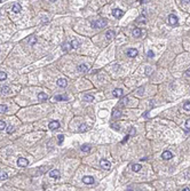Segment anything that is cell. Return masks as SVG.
Returning <instances> with one entry per match:
<instances>
[{
	"instance_id": "cell-1",
	"label": "cell",
	"mask_w": 190,
	"mask_h": 191,
	"mask_svg": "<svg viewBox=\"0 0 190 191\" xmlns=\"http://www.w3.org/2000/svg\"><path fill=\"white\" fill-rule=\"evenodd\" d=\"M107 24H108L107 19H97L95 22H92L90 25H92V28H94V29H101V28H104Z\"/></svg>"
},
{
	"instance_id": "cell-2",
	"label": "cell",
	"mask_w": 190,
	"mask_h": 191,
	"mask_svg": "<svg viewBox=\"0 0 190 191\" xmlns=\"http://www.w3.org/2000/svg\"><path fill=\"white\" fill-rule=\"evenodd\" d=\"M167 22H168V24H170V25L175 26V25H178V24H179V19H178L176 15H174V14H171V15L168 16Z\"/></svg>"
},
{
	"instance_id": "cell-3",
	"label": "cell",
	"mask_w": 190,
	"mask_h": 191,
	"mask_svg": "<svg viewBox=\"0 0 190 191\" xmlns=\"http://www.w3.org/2000/svg\"><path fill=\"white\" fill-rule=\"evenodd\" d=\"M29 165V160L26 159V158H19L17 159V166L19 167H26V166Z\"/></svg>"
},
{
	"instance_id": "cell-4",
	"label": "cell",
	"mask_w": 190,
	"mask_h": 191,
	"mask_svg": "<svg viewBox=\"0 0 190 191\" xmlns=\"http://www.w3.org/2000/svg\"><path fill=\"white\" fill-rule=\"evenodd\" d=\"M100 166L103 169H110V167H111V164H110V161L105 160V159H101V160H100Z\"/></svg>"
},
{
	"instance_id": "cell-5",
	"label": "cell",
	"mask_w": 190,
	"mask_h": 191,
	"mask_svg": "<svg viewBox=\"0 0 190 191\" xmlns=\"http://www.w3.org/2000/svg\"><path fill=\"white\" fill-rule=\"evenodd\" d=\"M81 181H82V183L88 184V185H90V184H94V182H95L93 176H84Z\"/></svg>"
},
{
	"instance_id": "cell-6",
	"label": "cell",
	"mask_w": 190,
	"mask_h": 191,
	"mask_svg": "<svg viewBox=\"0 0 190 191\" xmlns=\"http://www.w3.org/2000/svg\"><path fill=\"white\" fill-rule=\"evenodd\" d=\"M124 11L120 9V8H116V9H113L112 10V15H113V17H116V19H120L121 16H123Z\"/></svg>"
},
{
	"instance_id": "cell-7",
	"label": "cell",
	"mask_w": 190,
	"mask_h": 191,
	"mask_svg": "<svg viewBox=\"0 0 190 191\" xmlns=\"http://www.w3.org/2000/svg\"><path fill=\"white\" fill-rule=\"evenodd\" d=\"M60 123L59 121H56V120H54V121H50L48 125V127L50 131H54V129H57V128H60Z\"/></svg>"
},
{
	"instance_id": "cell-8",
	"label": "cell",
	"mask_w": 190,
	"mask_h": 191,
	"mask_svg": "<svg viewBox=\"0 0 190 191\" xmlns=\"http://www.w3.org/2000/svg\"><path fill=\"white\" fill-rule=\"evenodd\" d=\"M126 55H127L128 57H135L136 55H138V49H135V48H130V49H127Z\"/></svg>"
},
{
	"instance_id": "cell-9",
	"label": "cell",
	"mask_w": 190,
	"mask_h": 191,
	"mask_svg": "<svg viewBox=\"0 0 190 191\" xmlns=\"http://www.w3.org/2000/svg\"><path fill=\"white\" fill-rule=\"evenodd\" d=\"M161 158L164 159V160H170V159H172L173 158V153H172L171 151H164L163 152V154H161Z\"/></svg>"
},
{
	"instance_id": "cell-10",
	"label": "cell",
	"mask_w": 190,
	"mask_h": 191,
	"mask_svg": "<svg viewBox=\"0 0 190 191\" xmlns=\"http://www.w3.org/2000/svg\"><path fill=\"white\" fill-rule=\"evenodd\" d=\"M57 86L61 87V88H65V87L68 86V81H67V79H63V78H61L57 80Z\"/></svg>"
},
{
	"instance_id": "cell-11",
	"label": "cell",
	"mask_w": 190,
	"mask_h": 191,
	"mask_svg": "<svg viewBox=\"0 0 190 191\" xmlns=\"http://www.w3.org/2000/svg\"><path fill=\"white\" fill-rule=\"evenodd\" d=\"M11 10L14 11V13H16V14H19L20 11L22 10V6L19 4V2H15V4L13 5V8H11Z\"/></svg>"
},
{
	"instance_id": "cell-12",
	"label": "cell",
	"mask_w": 190,
	"mask_h": 191,
	"mask_svg": "<svg viewBox=\"0 0 190 191\" xmlns=\"http://www.w3.org/2000/svg\"><path fill=\"white\" fill-rule=\"evenodd\" d=\"M49 176L53 177V179H59L60 177V172H59V169H53L49 172Z\"/></svg>"
},
{
	"instance_id": "cell-13",
	"label": "cell",
	"mask_w": 190,
	"mask_h": 191,
	"mask_svg": "<svg viewBox=\"0 0 190 191\" xmlns=\"http://www.w3.org/2000/svg\"><path fill=\"white\" fill-rule=\"evenodd\" d=\"M38 100L40 102H45V101H47L48 100V95L46 93H39L38 94Z\"/></svg>"
},
{
	"instance_id": "cell-14",
	"label": "cell",
	"mask_w": 190,
	"mask_h": 191,
	"mask_svg": "<svg viewBox=\"0 0 190 191\" xmlns=\"http://www.w3.org/2000/svg\"><path fill=\"white\" fill-rule=\"evenodd\" d=\"M113 37H115V31L113 30H108L107 32H105V38H107L108 40L113 39Z\"/></svg>"
},
{
	"instance_id": "cell-15",
	"label": "cell",
	"mask_w": 190,
	"mask_h": 191,
	"mask_svg": "<svg viewBox=\"0 0 190 191\" xmlns=\"http://www.w3.org/2000/svg\"><path fill=\"white\" fill-rule=\"evenodd\" d=\"M112 94H113V96H115V97H120V96H123V89H120V88H116V89L112 92Z\"/></svg>"
},
{
	"instance_id": "cell-16",
	"label": "cell",
	"mask_w": 190,
	"mask_h": 191,
	"mask_svg": "<svg viewBox=\"0 0 190 191\" xmlns=\"http://www.w3.org/2000/svg\"><path fill=\"white\" fill-rule=\"evenodd\" d=\"M77 69H78L79 72H87L90 67H88V65H86V64H80V65H79Z\"/></svg>"
},
{
	"instance_id": "cell-17",
	"label": "cell",
	"mask_w": 190,
	"mask_h": 191,
	"mask_svg": "<svg viewBox=\"0 0 190 191\" xmlns=\"http://www.w3.org/2000/svg\"><path fill=\"white\" fill-rule=\"evenodd\" d=\"M71 47H72L73 49H78L79 47H80V42H79L77 39H75V40L71 41Z\"/></svg>"
},
{
	"instance_id": "cell-18",
	"label": "cell",
	"mask_w": 190,
	"mask_h": 191,
	"mask_svg": "<svg viewBox=\"0 0 190 191\" xmlns=\"http://www.w3.org/2000/svg\"><path fill=\"white\" fill-rule=\"evenodd\" d=\"M121 116V111H120L119 109H115L113 111H112V117L113 118H119Z\"/></svg>"
},
{
	"instance_id": "cell-19",
	"label": "cell",
	"mask_w": 190,
	"mask_h": 191,
	"mask_svg": "<svg viewBox=\"0 0 190 191\" xmlns=\"http://www.w3.org/2000/svg\"><path fill=\"white\" fill-rule=\"evenodd\" d=\"M70 48H72V47H71V42H68V41L63 42V45H62V49H63L64 52L69 50Z\"/></svg>"
},
{
	"instance_id": "cell-20",
	"label": "cell",
	"mask_w": 190,
	"mask_h": 191,
	"mask_svg": "<svg viewBox=\"0 0 190 191\" xmlns=\"http://www.w3.org/2000/svg\"><path fill=\"white\" fill-rule=\"evenodd\" d=\"M80 149H81L82 152H88V151L92 149V146H90V144H82Z\"/></svg>"
},
{
	"instance_id": "cell-21",
	"label": "cell",
	"mask_w": 190,
	"mask_h": 191,
	"mask_svg": "<svg viewBox=\"0 0 190 191\" xmlns=\"http://www.w3.org/2000/svg\"><path fill=\"white\" fill-rule=\"evenodd\" d=\"M141 168H142V166L140 165V164H134V165H132V171L133 172H140L141 171Z\"/></svg>"
},
{
	"instance_id": "cell-22",
	"label": "cell",
	"mask_w": 190,
	"mask_h": 191,
	"mask_svg": "<svg viewBox=\"0 0 190 191\" xmlns=\"http://www.w3.org/2000/svg\"><path fill=\"white\" fill-rule=\"evenodd\" d=\"M84 101H86V102L94 101V96H93V95H90V94H86L85 96H84Z\"/></svg>"
},
{
	"instance_id": "cell-23",
	"label": "cell",
	"mask_w": 190,
	"mask_h": 191,
	"mask_svg": "<svg viewBox=\"0 0 190 191\" xmlns=\"http://www.w3.org/2000/svg\"><path fill=\"white\" fill-rule=\"evenodd\" d=\"M56 101H68V96L67 95H57L55 96Z\"/></svg>"
},
{
	"instance_id": "cell-24",
	"label": "cell",
	"mask_w": 190,
	"mask_h": 191,
	"mask_svg": "<svg viewBox=\"0 0 190 191\" xmlns=\"http://www.w3.org/2000/svg\"><path fill=\"white\" fill-rule=\"evenodd\" d=\"M8 179V174L5 171H0V180H7Z\"/></svg>"
},
{
	"instance_id": "cell-25",
	"label": "cell",
	"mask_w": 190,
	"mask_h": 191,
	"mask_svg": "<svg viewBox=\"0 0 190 191\" xmlns=\"http://www.w3.org/2000/svg\"><path fill=\"white\" fill-rule=\"evenodd\" d=\"M133 37H135V38H139V37H141V30L140 29H134L133 30Z\"/></svg>"
},
{
	"instance_id": "cell-26",
	"label": "cell",
	"mask_w": 190,
	"mask_h": 191,
	"mask_svg": "<svg viewBox=\"0 0 190 191\" xmlns=\"http://www.w3.org/2000/svg\"><path fill=\"white\" fill-rule=\"evenodd\" d=\"M7 105H5V104H0V113H6L7 112Z\"/></svg>"
},
{
	"instance_id": "cell-27",
	"label": "cell",
	"mask_w": 190,
	"mask_h": 191,
	"mask_svg": "<svg viewBox=\"0 0 190 191\" xmlns=\"http://www.w3.org/2000/svg\"><path fill=\"white\" fill-rule=\"evenodd\" d=\"M87 131V126H86V124H81L80 126H79V132L80 133H84V132Z\"/></svg>"
},
{
	"instance_id": "cell-28",
	"label": "cell",
	"mask_w": 190,
	"mask_h": 191,
	"mask_svg": "<svg viewBox=\"0 0 190 191\" xmlns=\"http://www.w3.org/2000/svg\"><path fill=\"white\" fill-rule=\"evenodd\" d=\"M7 79V73L4 71H0V80L2 81V80H6Z\"/></svg>"
},
{
	"instance_id": "cell-29",
	"label": "cell",
	"mask_w": 190,
	"mask_h": 191,
	"mask_svg": "<svg viewBox=\"0 0 190 191\" xmlns=\"http://www.w3.org/2000/svg\"><path fill=\"white\" fill-rule=\"evenodd\" d=\"M1 92H2V94H8L9 92H10V88L8 86H4L2 88H1Z\"/></svg>"
},
{
	"instance_id": "cell-30",
	"label": "cell",
	"mask_w": 190,
	"mask_h": 191,
	"mask_svg": "<svg viewBox=\"0 0 190 191\" xmlns=\"http://www.w3.org/2000/svg\"><path fill=\"white\" fill-rule=\"evenodd\" d=\"M183 109H184V110H187V111H190V101L186 102V103L183 104Z\"/></svg>"
},
{
	"instance_id": "cell-31",
	"label": "cell",
	"mask_w": 190,
	"mask_h": 191,
	"mask_svg": "<svg viewBox=\"0 0 190 191\" xmlns=\"http://www.w3.org/2000/svg\"><path fill=\"white\" fill-rule=\"evenodd\" d=\"M5 128H6V123L4 120H0V131H4Z\"/></svg>"
},
{
	"instance_id": "cell-32",
	"label": "cell",
	"mask_w": 190,
	"mask_h": 191,
	"mask_svg": "<svg viewBox=\"0 0 190 191\" xmlns=\"http://www.w3.org/2000/svg\"><path fill=\"white\" fill-rule=\"evenodd\" d=\"M57 141H59V144H62L64 141V135H60V136L57 137Z\"/></svg>"
},
{
	"instance_id": "cell-33",
	"label": "cell",
	"mask_w": 190,
	"mask_h": 191,
	"mask_svg": "<svg viewBox=\"0 0 190 191\" xmlns=\"http://www.w3.org/2000/svg\"><path fill=\"white\" fill-rule=\"evenodd\" d=\"M136 134V129L134 127H130V135H135Z\"/></svg>"
},
{
	"instance_id": "cell-34",
	"label": "cell",
	"mask_w": 190,
	"mask_h": 191,
	"mask_svg": "<svg viewBox=\"0 0 190 191\" xmlns=\"http://www.w3.org/2000/svg\"><path fill=\"white\" fill-rule=\"evenodd\" d=\"M14 129H15V128L13 127V126H9V127L7 128V133H8V134H11V133L14 132Z\"/></svg>"
},
{
	"instance_id": "cell-35",
	"label": "cell",
	"mask_w": 190,
	"mask_h": 191,
	"mask_svg": "<svg viewBox=\"0 0 190 191\" xmlns=\"http://www.w3.org/2000/svg\"><path fill=\"white\" fill-rule=\"evenodd\" d=\"M153 56H155V53H153L152 50H148V57L151 58V57H153Z\"/></svg>"
},
{
	"instance_id": "cell-36",
	"label": "cell",
	"mask_w": 190,
	"mask_h": 191,
	"mask_svg": "<svg viewBox=\"0 0 190 191\" xmlns=\"http://www.w3.org/2000/svg\"><path fill=\"white\" fill-rule=\"evenodd\" d=\"M186 128L187 129H190V119H188L186 121Z\"/></svg>"
},
{
	"instance_id": "cell-37",
	"label": "cell",
	"mask_w": 190,
	"mask_h": 191,
	"mask_svg": "<svg viewBox=\"0 0 190 191\" xmlns=\"http://www.w3.org/2000/svg\"><path fill=\"white\" fill-rule=\"evenodd\" d=\"M143 92H144V88H143V87H141V88H139V90H138V93L140 94V95H141L142 93H143Z\"/></svg>"
},
{
	"instance_id": "cell-38",
	"label": "cell",
	"mask_w": 190,
	"mask_h": 191,
	"mask_svg": "<svg viewBox=\"0 0 190 191\" xmlns=\"http://www.w3.org/2000/svg\"><path fill=\"white\" fill-rule=\"evenodd\" d=\"M128 137H130V135H127L126 137H125V139H124L123 141H121V143H126V142H127V140H128Z\"/></svg>"
},
{
	"instance_id": "cell-39",
	"label": "cell",
	"mask_w": 190,
	"mask_h": 191,
	"mask_svg": "<svg viewBox=\"0 0 190 191\" xmlns=\"http://www.w3.org/2000/svg\"><path fill=\"white\" fill-rule=\"evenodd\" d=\"M186 76H188V77H190V69H189V70H187V71H186Z\"/></svg>"
},
{
	"instance_id": "cell-40",
	"label": "cell",
	"mask_w": 190,
	"mask_h": 191,
	"mask_svg": "<svg viewBox=\"0 0 190 191\" xmlns=\"http://www.w3.org/2000/svg\"><path fill=\"white\" fill-rule=\"evenodd\" d=\"M182 191H190V189H189V188H184Z\"/></svg>"
},
{
	"instance_id": "cell-41",
	"label": "cell",
	"mask_w": 190,
	"mask_h": 191,
	"mask_svg": "<svg viewBox=\"0 0 190 191\" xmlns=\"http://www.w3.org/2000/svg\"><path fill=\"white\" fill-rule=\"evenodd\" d=\"M127 191H133V190H130V189H128V190H127Z\"/></svg>"
},
{
	"instance_id": "cell-42",
	"label": "cell",
	"mask_w": 190,
	"mask_h": 191,
	"mask_svg": "<svg viewBox=\"0 0 190 191\" xmlns=\"http://www.w3.org/2000/svg\"><path fill=\"white\" fill-rule=\"evenodd\" d=\"M0 2H2V0H0Z\"/></svg>"
}]
</instances>
